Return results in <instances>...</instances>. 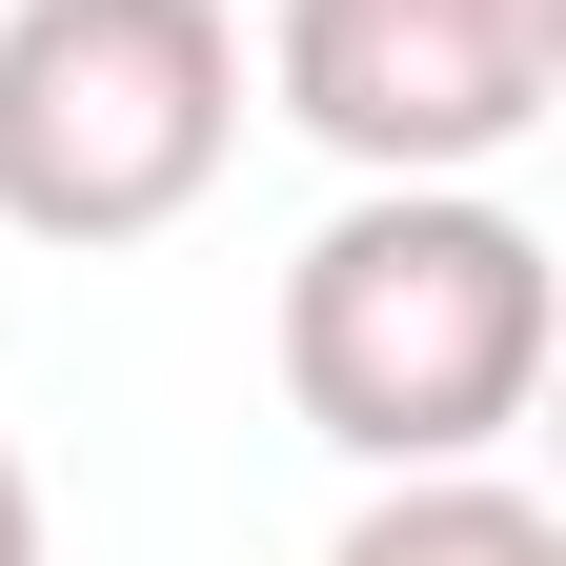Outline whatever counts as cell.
<instances>
[{"label": "cell", "mask_w": 566, "mask_h": 566, "mask_svg": "<svg viewBox=\"0 0 566 566\" xmlns=\"http://www.w3.org/2000/svg\"><path fill=\"white\" fill-rule=\"evenodd\" d=\"M324 566H566V526L526 506L506 465H385L365 506H344Z\"/></svg>", "instance_id": "4"}, {"label": "cell", "mask_w": 566, "mask_h": 566, "mask_svg": "<svg viewBox=\"0 0 566 566\" xmlns=\"http://www.w3.org/2000/svg\"><path fill=\"white\" fill-rule=\"evenodd\" d=\"M243 142V21L223 0H0V223L102 263L163 243Z\"/></svg>", "instance_id": "2"}, {"label": "cell", "mask_w": 566, "mask_h": 566, "mask_svg": "<svg viewBox=\"0 0 566 566\" xmlns=\"http://www.w3.org/2000/svg\"><path fill=\"white\" fill-rule=\"evenodd\" d=\"M566 82V0H283L263 102L365 182H485Z\"/></svg>", "instance_id": "3"}, {"label": "cell", "mask_w": 566, "mask_h": 566, "mask_svg": "<svg viewBox=\"0 0 566 566\" xmlns=\"http://www.w3.org/2000/svg\"><path fill=\"white\" fill-rule=\"evenodd\" d=\"M0 566H41V485H21V446H0Z\"/></svg>", "instance_id": "5"}, {"label": "cell", "mask_w": 566, "mask_h": 566, "mask_svg": "<svg viewBox=\"0 0 566 566\" xmlns=\"http://www.w3.org/2000/svg\"><path fill=\"white\" fill-rule=\"evenodd\" d=\"M546 223L485 182H365L283 263V405L344 465H485L546 405Z\"/></svg>", "instance_id": "1"}]
</instances>
